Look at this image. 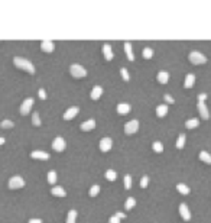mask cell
I'll return each mask as SVG.
<instances>
[{
  "instance_id": "cell-23",
  "label": "cell",
  "mask_w": 211,
  "mask_h": 223,
  "mask_svg": "<svg viewBox=\"0 0 211 223\" xmlns=\"http://www.w3.org/2000/svg\"><path fill=\"white\" fill-rule=\"evenodd\" d=\"M177 190H178V191H179L181 194H184V196L189 194V191H191L188 185H187V184H184V183H179V184L177 185Z\"/></svg>"
},
{
  "instance_id": "cell-33",
  "label": "cell",
  "mask_w": 211,
  "mask_h": 223,
  "mask_svg": "<svg viewBox=\"0 0 211 223\" xmlns=\"http://www.w3.org/2000/svg\"><path fill=\"white\" fill-rule=\"evenodd\" d=\"M98 193H100V185H93V187L90 188V191H88V196H90V197H95Z\"/></svg>"
},
{
  "instance_id": "cell-29",
  "label": "cell",
  "mask_w": 211,
  "mask_h": 223,
  "mask_svg": "<svg viewBox=\"0 0 211 223\" xmlns=\"http://www.w3.org/2000/svg\"><path fill=\"white\" fill-rule=\"evenodd\" d=\"M185 139H187V136H185L184 133H181V135L178 136V141H177V148H178V149H182V148H184Z\"/></svg>"
},
{
  "instance_id": "cell-32",
  "label": "cell",
  "mask_w": 211,
  "mask_h": 223,
  "mask_svg": "<svg viewBox=\"0 0 211 223\" xmlns=\"http://www.w3.org/2000/svg\"><path fill=\"white\" fill-rule=\"evenodd\" d=\"M48 183L52 185L57 183V173L55 171H49L48 173Z\"/></svg>"
},
{
  "instance_id": "cell-12",
  "label": "cell",
  "mask_w": 211,
  "mask_h": 223,
  "mask_svg": "<svg viewBox=\"0 0 211 223\" xmlns=\"http://www.w3.org/2000/svg\"><path fill=\"white\" fill-rule=\"evenodd\" d=\"M54 48H55V45H54L52 41H48V39H45V41L41 42V49L44 51V52H52Z\"/></svg>"
},
{
  "instance_id": "cell-40",
  "label": "cell",
  "mask_w": 211,
  "mask_h": 223,
  "mask_svg": "<svg viewBox=\"0 0 211 223\" xmlns=\"http://www.w3.org/2000/svg\"><path fill=\"white\" fill-rule=\"evenodd\" d=\"M109 223H120V219L116 217V216H111V217L109 219Z\"/></svg>"
},
{
  "instance_id": "cell-42",
  "label": "cell",
  "mask_w": 211,
  "mask_h": 223,
  "mask_svg": "<svg viewBox=\"0 0 211 223\" xmlns=\"http://www.w3.org/2000/svg\"><path fill=\"white\" fill-rule=\"evenodd\" d=\"M207 98V94L205 93H201V94H198V102H204Z\"/></svg>"
},
{
  "instance_id": "cell-45",
  "label": "cell",
  "mask_w": 211,
  "mask_h": 223,
  "mask_svg": "<svg viewBox=\"0 0 211 223\" xmlns=\"http://www.w3.org/2000/svg\"><path fill=\"white\" fill-rule=\"evenodd\" d=\"M4 144V138H2V136H0V145H3Z\"/></svg>"
},
{
  "instance_id": "cell-5",
  "label": "cell",
  "mask_w": 211,
  "mask_h": 223,
  "mask_svg": "<svg viewBox=\"0 0 211 223\" xmlns=\"http://www.w3.org/2000/svg\"><path fill=\"white\" fill-rule=\"evenodd\" d=\"M67 148V144H65L64 138H61V136H57L55 139L52 141V149L57 152H62Z\"/></svg>"
},
{
  "instance_id": "cell-44",
  "label": "cell",
  "mask_w": 211,
  "mask_h": 223,
  "mask_svg": "<svg viewBox=\"0 0 211 223\" xmlns=\"http://www.w3.org/2000/svg\"><path fill=\"white\" fill-rule=\"evenodd\" d=\"M29 223H42V220L41 219H30Z\"/></svg>"
},
{
  "instance_id": "cell-43",
  "label": "cell",
  "mask_w": 211,
  "mask_h": 223,
  "mask_svg": "<svg viewBox=\"0 0 211 223\" xmlns=\"http://www.w3.org/2000/svg\"><path fill=\"white\" fill-rule=\"evenodd\" d=\"M114 216H116V217H119L120 220H121V219H125V217H126V215H125V213H120V212H117Z\"/></svg>"
},
{
  "instance_id": "cell-6",
  "label": "cell",
  "mask_w": 211,
  "mask_h": 223,
  "mask_svg": "<svg viewBox=\"0 0 211 223\" xmlns=\"http://www.w3.org/2000/svg\"><path fill=\"white\" fill-rule=\"evenodd\" d=\"M33 98H26L25 102L22 103V106H20V114L22 116H26V114L30 113V110H32V106H33Z\"/></svg>"
},
{
  "instance_id": "cell-11",
  "label": "cell",
  "mask_w": 211,
  "mask_h": 223,
  "mask_svg": "<svg viewBox=\"0 0 211 223\" xmlns=\"http://www.w3.org/2000/svg\"><path fill=\"white\" fill-rule=\"evenodd\" d=\"M78 112H80L78 107H69V109L64 113V119L65 120H71V119H74V117L78 114Z\"/></svg>"
},
{
  "instance_id": "cell-35",
  "label": "cell",
  "mask_w": 211,
  "mask_h": 223,
  "mask_svg": "<svg viewBox=\"0 0 211 223\" xmlns=\"http://www.w3.org/2000/svg\"><path fill=\"white\" fill-rule=\"evenodd\" d=\"M32 123H33L35 126H41V119H39L38 112H33V114H32Z\"/></svg>"
},
{
  "instance_id": "cell-39",
  "label": "cell",
  "mask_w": 211,
  "mask_h": 223,
  "mask_svg": "<svg viewBox=\"0 0 211 223\" xmlns=\"http://www.w3.org/2000/svg\"><path fill=\"white\" fill-rule=\"evenodd\" d=\"M38 94H39V97H41L42 100H45V98H46V91L44 90V88H39V93H38Z\"/></svg>"
},
{
  "instance_id": "cell-16",
  "label": "cell",
  "mask_w": 211,
  "mask_h": 223,
  "mask_svg": "<svg viewBox=\"0 0 211 223\" xmlns=\"http://www.w3.org/2000/svg\"><path fill=\"white\" fill-rule=\"evenodd\" d=\"M101 94H103V88L100 87V86H95V87L91 90L90 97H91V100H98V98L101 97Z\"/></svg>"
},
{
  "instance_id": "cell-9",
  "label": "cell",
  "mask_w": 211,
  "mask_h": 223,
  "mask_svg": "<svg viewBox=\"0 0 211 223\" xmlns=\"http://www.w3.org/2000/svg\"><path fill=\"white\" fill-rule=\"evenodd\" d=\"M197 109H198V113H200V116L203 117L204 120H208V119H210V112H208V109L204 102H198Z\"/></svg>"
},
{
  "instance_id": "cell-21",
  "label": "cell",
  "mask_w": 211,
  "mask_h": 223,
  "mask_svg": "<svg viewBox=\"0 0 211 223\" xmlns=\"http://www.w3.org/2000/svg\"><path fill=\"white\" fill-rule=\"evenodd\" d=\"M168 114V106L166 104H159L156 107V116L158 117H165Z\"/></svg>"
},
{
  "instance_id": "cell-8",
  "label": "cell",
  "mask_w": 211,
  "mask_h": 223,
  "mask_svg": "<svg viewBox=\"0 0 211 223\" xmlns=\"http://www.w3.org/2000/svg\"><path fill=\"white\" fill-rule=\"evenodd\" d=\"M113 146V141L111 138H101L100 139V151L101 152H109Z\"/></svg>"
},
{
  "instance_id": "cell-38",
  "label": "cell",
  "mask_w": 211,
  "mask_h": 223,
  "mask_svg": "<svg viewBox=\"0 0 211 223\" xmlns=\"http://www.w3.org/2000/svg\"><path fill=\"white\" fill-rule=\"evenodd\" d=\"M147 184H149V177H147V175H143L142 180H140V187H142V188H146Z\"/></svg>"
},
{
  "instance_id": "cell-31",
  "label": "cell",
  "mask_w": 211,
  "mask_h": 223,
  "mask_svg": "<svg viewBox=\"0 0 211 223\" xmlns=\"http://www.w3.org/2000/svg\"><path fill=\"white\" fill-rule=\"evenodd\" d=\"M152 148H153L155 152H158V154H161V152H163V145L162 142H159V141H156V142H153V145H152Z\"/></svg>"
},
{
  "instance_id": "cell-15",
  "label": "cell",
  "mask_w": 211,
  "mask_h": 223,
  "mask_svg": "<svg viewBox=\"0 0 211 223\" xmlns=\"http://www.w3.org/2000/svg\"><path fill=\"white\" fill-rule=\"evenodd\" d=\"M94 128H95V120H94V119H90V120L84 122L83 125H81V130H84V132H88V130H93Z\"/></svg>"
},
{
  "instance_id": "cell-25",
  "label": "cell",
  "mask_w": 211,
  "mask_h": 223,
  "mask_svg": "<svg viewBox=\"0 0 211 223\" xmlns=\"http://www.w3.org/2000/svg\"><path fill=\"white\" fill-rule=\"evenodd\" d=\"M200 159L205 164H211V155L208 154L207 151H201L200 152Z\"/></svg>"
},
{
  "instance_id": "cell-20",
  "label": "cell",
  "mask_w": 211,
  "mask_h": 223,
  "mask_svg": "<svg viewBox=\"0 0 211 223\" xmlns=\"http://www.w3.org/2000/svg\"><path fill=\"white\" fill-rule=\"evenodd\" d=\"M194 83H195V76H194V74H187V77H185L184 87L185 88H191L192 86H194Z\"/></svg>"
},
{
  "instance_id": "cell-28",
  "label": "cell",
  "mask_w": 211,
  "mask_h": 223,
  "mask_svg": "<svg viewBox=\"0 0 211 223\" xmlns=\"http://www.w3.org/2000/svg\"><path fill=\"white\" fill-rule=\"evenodd\" d=\"M106 178H107L109 181H114L117 178V173L114 170H107L106 171Z\"/></svg>"
},
{
  "instance_id": "cell-3",
  "label": "cell",
  "mask_w": 211,
  "mask_h": 223,
  "mask_svg": "<svg viewBox=\"0 0 211 223\" xmlns=\"http://www.w3.org/2000/svg\"><path fill=\"white\" fill-rule=\"evenodd\" d=\"M69 72H71V76L75 77V78H83V77L87 76L85 68L80 64H72L71 67H69Z\"/></svg>"
},
{
  "instance_id": "cell-22",
  "label": "cell",
  "mask_w": 211,
  "mask_h": 223,
  "mask_svg": "<svg viewBox=\"0 0 211 223\" xmlns=\"http://www.w3.org/2000/svg\"><path fill=\"white\" fill-rule=\"evenodd\" d=\"M156 78H158V81L161 84H166L168 80H169V74H168V71H159Z\"/></svg>"
},
{
  "instance_id": "cell-34",
  "label": "cell",
  "mask_w": 211,
  "mask_h": 223,
  "mask_svg": "<svg viewBox=\"0 0 211 223\" xmlns=\"http://www.w3.org/2000/svg\"><path fill=\"white\" fill-rule=\"evenodd\" d=\"M13 126H15V123H13L12 120H3L2 123H0V128L2 129H12Z\"/></svg>"
},
{
  "instance_id": "cell-30",
  "label": "cell",
  "mask_w": 211,
  "mask_h": 223,
  "mask_svg": "<svg viewBox=\"0 0 211 223\" xmlns=\"http://www.w3.org/2000/svg\"><path fill=\"white\" fill-rule=\"evenodd\" d=\"M142 55H143V58H145V60H151V58L153 57V49L147 46V48H145V49H143V52H142Z\"/></svg>"
},
{
  "instance_id": "cell-2",
  "label": "cell",
  "mask_w": 211,
  "mask_h": 223,
  "mask_svg": "<svg viewBox=\"0 0 211 223\" xmlns=\"http://www.w3.org/2000/svg\"><path fill=\"white\" fill-rule=\"evenodd\" d=\"M188 60L191 61V64H194V65H201V64H205V62H207V57L203 55L201 52H198V51H192V52L189 54Z\"/></svg>"
},
{
  "instance_id": "cell-18",
  "label": "cell",
  "mask_w": 211,
  "mask_h": 223,
  "mask_svg": "<svg viewBox=\"0 0 211 223\" xmlns=\"http://www.w3.org/2000/svg\"><path fill=\"white\" fill-rule=\"evenodd\" d=\"M125 52H126V55H127L129 61H135V55H133L132 44H130V42H125Z\"/></svg>"
},
{
  "instance_id": "cell-24",
  "label": "cell",
  "mask_w": 211,
  "mask_h": 223,
  "mask_svg": "<svg viewBox=\"0 0 211 223\" xmlns=\"http://www.w3.org/2000/svg\"><path fill=\"white\" fill-rule=\"evenodd\" d=\"M198 125H200V120H198V119H189V120L185 122V128L187 129H195Z\"/></svg>"
},
{
  "instance_id": "cell-19",
  "label": "cell",
  "mask_w": 211,
  "mask_h": 223,
  "mask_svg": "<svg viewBox=\"0 0 211 223\" xmlns=\"http://www.w3.org/2000/svg\"><path fill=\"white\" fill-rule=\"evenodd\" d=\"M51 193H52V196L55 197H65L67 196V191H65L62 187H52V190H51Z\"/></svg>"
},
{
  "instance_id": "cell-14",
  "label": "cell",
  "mask_w": 211,
  "mask_h": 223,
  "mask_svg": "<svg viewBox=\"0 0 211 223\" xmlns=\"http://www.w3.org/2000/svg\"><path fill=\"white\" fill-rule=\"evenodd\" d=\"M30 157L33 159H48L49 158V154L48 152H44V151H33V152H30Z\"/></svg>"
},
{
  "instance_id": "cell-17",
  "label": "cell",
  "mask_w": 211,
  "mask_h": 223,
  "mask_svg": "<svg viewBox=\"0 0 211 223\" xmlns=\"http://www.w3.org/2000/svg\"><path fill=\"white\" fill-rule=\"evenodd\" d=\"M129 112H130V104H127V103L117 104V113L119 114H127Z\"/></svg>"
},
{
  "instance_id": "cell-13",
  "label": "cell",
  "mask_w": 211,
  "mask_h": 223,
  "mask_svg": "<svg viewBox=\"0 0 211 223\" xmlns=\"http://www.w3.org/2000/svg\"><path fill=\"white\" fill-rule=\"evenodd\" d=\"M103 54H104V58L107 61L113 60V49H111V46H110L109 44H104V45H103Z\"/></svg>"
},
{
  "instance_id": "cell-7",
  "label": "cell",
  "mask_w": 211,
  "mask_h": 223,
  "mask_svg": "<svg viewBox=\"0 0 211 223\" xmlns=\"http://www.w3.org/2000/svg\"><path fill=\"white\" fill-rule=\"evenodd\" d=\"M139 129V122L137 120H130L125 125V133L126 135H133V133L137 132Z\"/></svg>"
},
{
  "instance_id": "cell-37",
  "label": "cell",
  "mask_w": 211,
  "mask_h": 223,
  "mask_svg": "<svg viewBox=\"0 0 211 223\" xmlns=\"http://www.w3.org/2000/svg\"><path fill=\"white\" fill-rule=\"evenodd\" d=\"M120 72H121V77H123V80H125L126 83H127L129 80H130V77H129V71H127V68H125V67H123V68L120 70Z\"/></svg>"
},
{
  "instance_id": "cell-41",
  "label": "cell",
  "mask_w": 211,
  "mask_h": 223,
  "mask_svg": "<svg viewBox=\"0 0 211 223\" xmlns=\"http://www.w3.org/2000/svg\"><path fill=\"white\" fill-rule=\"evenodd\" d=\"M163 97H165V100H166V102H168V103H171V104H173V103H175V100H173V98L171 97L169 94H165V96H163Z\"/></svg>"
},
{
  "instance_id": "cell-4",
  "label": "cell",
  "mask_w": 211,
  "mask_h": 223,
  "mask_svg": "<svg viewBox=\"0 0 211 223\" xmlns=\"http://www.w3.org/2000/svg\"><path fill=\"white\" fill-rule=\"evenodd\" d=\"M22 187H25V180L20 175H13L9 180V188L16 190V188H22Z\"/></svg>"
},
{
  "instance_id": "cell-27",
  "label": "cell",
  "mask_w": 211,
  "mask_h": 223,
  "mask_svg": "<svg viewBox=\"0 0 211 223\" xmlns=\"http://www.w3.org/2000/svg\"><path fill=\"white\" fill-rule=\"evenodd\" d=\"M135 206H136V200L133 199V197H129L127 200H126V203H125V209L126 210H132Z\"/></svg>"
},
{
  "instance_id": "cell-10",
  "label": "cell",
  "mask_w": 211,
  "mask_h": 223,
  "mask_svg": "<svg viewBox=\"0 0 211 223\" xmlns=\"http://www.w3.org/2000/svg\"><path fill=\"white\" fill-rule=\"evenodd\" d=\"M179 215H181V217L185 220V222L191 220V212H189L188 206H187L185 203H181V204H179Z\"/></svg>"
},
{
  "instance_id": "cell-1",
  "label": "cell",
  "mask_w": 211,
  "mask_h": 223,
  "mask_svg": "<svg viewBox=\"0 0 211 223\" xmlns=\"http://www.w3.org/2000/svg\"><path fill=\"white\" fill-rule=\"evenodd\" d=\"M13 64L18 68H20L22 71H28L29 74H35V65L32 64L29 60H26V58L15 57L13 58Z\"/></svg>"
},
{
  "instance_id": "cell-36",
  "label": "cell",
  "mask_w": 211,
  "mask_h": 223,
  "mask_svg": "<svg viewBox=\"0 0 211 223\" xmlns=\"http://www.w3.org/2000/svg\"><path fill=\"white\" fill-rule=\"evenodd\" d=\"M125 188L126 190L132 188V177L130 175H125Z\"/></svg>"
},
{
  "instance_id": "cell-26",
  "label": "cell",
  "mask_w": 211,
  "mask_h": 223,
  "mask_svg": "<svg viewBox=\"0 0 211 223\" xmlns=\"http://www.w3.org/2000/svg\"><path fill=\"white\" fill-rule=\"evenodd\" d=\"M77 219V210H69L67 216V223H75Z\"/></svg>"
}]
</instances>
